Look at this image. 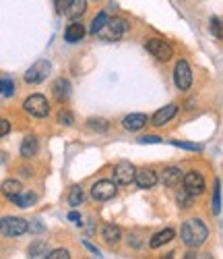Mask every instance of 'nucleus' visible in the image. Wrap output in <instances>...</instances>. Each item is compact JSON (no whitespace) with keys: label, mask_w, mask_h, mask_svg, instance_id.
<instances>
[{"label":"nucleus","mask_w":223,"mask_h":259,"mask_svg":"<svg viewBox=\"0 0 223 259\" xmlns=\"http://www.w3.org/2000/svg\"><path fill=\"white\" fill-rule=\"evenodd\" d=\"M37 149H39L37 137H33V135H27V137L23 139V143H21V156L29 160V158H33V156L37 154Z\"/></svg>","instance_id":"nucleus-19"},{"label":"nucleus","mask_w":223,"mask_h":259,"mask_svg":"<svg viewBox=\"0 0 223 259\" xmlns=\"http://www.w3.org/2000/svg\"><path fill=\"white\" fill-rule=\"evenodd\" d=\"M163 139L161 137H157V135H143V137H139V143H161Z\"/></svg>","instance_id":"nucleus-34"},{"label":"nucleus","mask_w":223,"mask_h":259,"mask_svg":"<svg viewBox=\"0 0 223 259\" xmlns=\"http://www.w3.org/2000/svg\"><path fill=\"white\" fill-rule=\"evenodd\" d=\"M27 230L41 232V230H43V224H39V220H33V224H29V222H27Z\"/></svg>","instance_id":"nucleus-36"},{"label":"nucleus","mask_w":223,"mask_h":259,"mask_svg":"<svg viewBox=\"0 0 223 259\" xmlns=\"http://www.w3.org/2000/svg\"><path fill=\"white\" fill-rule=\"evenodd\" d=\"M87 128L93 133H105L109 128V122L105 118H89L87 120Z\"/></svg>","instance_id":"nucleus-23"},{"label":"nucleus","mask_w":223,"mask_h":259,"mask_svg":"<svg viewBox=\"0 0 223 259\" xmlns=\"http://www.w3.org/2000/svg\"><path fill=\"white\" fill-rule=\"evenodd\" d=\"M182 185H184V191L188 193V195H192V197L203 195L205 189H207L203 175L196 172V170H190V172H186V175H182Z\"/></svg>","instance_id":"nucleus-5"},{"label":"nucleus","mask_w":223,"mask_h":259,"mask_svg":"<svg viewBox=\"0 0 223 259\" xmlns=\"http://www.w3.org/2000/svg\"><path fill=\"white\" fill-rule=\"evenodd\" d=\"M135 166H132L130 162H120L116 164L114 168V183L116 185H130L132 181H135Z\"/></svg>","instance_id":"nucleus-10"},{"label":"nucleus","mask_w":223,"mask_h":259,"mask_svg":"<svg viewBox=\"0 0 223 259\" xmlns=\"http://www.w3.org/2000/svg\"><path fill=\"white\" fill-rule=\"evenodd\" d=\"M174 236H176V232H174L172 228H165V230H161V232H157V234L153 236V239L149 241V247H151V249H159L161 245L170 243V241L174 239Z\"/></svg>","instance_id":"nucleus-20"},{"label":"nucleus","mask_w":223,"mask_h":259,"mask_svg":"<svg viewBox=\"0 0 223 259\" xmlns=\"http://www.w3.org/2000/svg\"><path fill=\"white\" fill-rule=\"evenodd\" d=\"M174 83H176V88L180 92L190 90V85H192V71H190L186 60H178L176 62V67H174Z\"/></svg>","instance_id":"nucleus-6"},{"label":"nucleus","mask_w":223,"mask_h":259,"mask_svg":"<svg viewBox=\"0 0 223 259\" xmlns=\"http://www.w3.org/2000/svg\"><path fill=\"white\" fill-rule=\"evenodd\" d=\"M11 201L25 209V207H31L33 203H37V195H35V193H31V191H21L19 195H15Z\"/></svg>","instance_id":"nucleus-21"},{"label":"nucleus","mask_w":223,"mask_h":259,"mask_svg":"<svg viewBox=\"0 0 223 259\" xmlns=\"http://www.w3.org/2000/svg\"><path fill=\"white\" fill-rule=\"evenodd\" d=\"M0 94L7 96V98H11V96L15 94V83H13L11 79H0Z\"/></svg>","instance_id":"nucleus-27"},{"label":"nucleus","mask_w":223,"mask_h":259,"mask_svg":"<svg viewBox=\"0 0 223 259\" xmlns=\"http://www.w3.org/2000/svg\"><path fill=\"white\" fill-rule=\"evenodd\" d=\"M182 243L188 247V249H196L200 247L207 239H209V228L203 220H198V218H190L182 224Z\"/></svg>","instance_id":"nucleus-1"},{"label":"nucleus","mask_w":223,"mask_h":259,"mask_svg":"<svg viewBox=\"0 0 223 259\" xmlns=\"http://www.w3.org/2000/svg\"><path fill=\"white\" fill-rule=\"evenodd\" d=\"M101 239L107 243V245H118L120 241H122V230L118 228V226H114V224H105L103 228H101Z\"/></svg>","instance_id":"nucleus-16"},{"label":"nucleus","mask_w":223,"mask_h":259,"mask_svg":"<svg viewBox=\"0 0 223 259\" xmlns=\"http://www.w3.org/2000/svg\"><path fill=\"white\" fill-rule=\"evenodd\" d=\"M69 220L75 222V224H81V215H79L77 211H71V213H69Z\"/></svg>","instance_id":"nucleus-38"},{"label":"nucleus","mask_w":223,"mask_h":259,"mask_svg":"<svg viewBox=\"0 0 223 259\" xmlns=\"http://www.w3.org/2000/svg\"><path fill=\"white\" fill-rule=\"evenodd\" d=\"M211 31L215 33L217 39H221V21H219V17H213L211 19Z\"/></svg>","instance_id":"nucleus-32"},{"label":"nucleus","mask_w":223,"mask_h":259,"mask_svg":"<svg viewBox=\"0 0 223 259\" xmlns=\"http://www.w3.org/2000/svg\"><path fill=\"white\" fill-rule=\"evenodd\" d=\"M48 259H71V251L69 249H54L46 255Z\"/></svg>","instance_id":"nucleus-30"},{"label":"nucleus","mask_w":223,"mask_h":259,"mask_svg":"<svg viewBox=\"0 0 223 259\" xmlns=\"http://www.w3.org/2000/svg\"><path fill=\"white\" fill-rule=\"evenodd\" d=\"M145 48H147V52H151L157 60H170L172 56H174V48L168 44L165 39H159V37H151V39H147V44H145Z\"/></svg>","instance_id":"nucleus-7"},{"label":"nucleus","mask_w":223,"mask_h":259,"mask_svg":"<svg viewBox=\"0 0 223 259\" xmlns=\"http://www.w3.org/2000/svg\"><path fill=\"white\" fill-rule=\"evenodd\" d=\"M83 245H85V247H87V249H89V251H91V253H95V255H99V249H97V247H93V245H91V243H87V241H85V243H83Z\"/></svg>","instance_id":"nucleus-39"},{"label":"nucleus","mask_w":223,"mask_h":259,"mask_svg":"<svg viewBox=\"0 0 223 259\" xmlns=\"http://www.w3.org/2000/svg\"><path fill=\"white\" fill-rule=\"evenodd\" d=\"M11 133V122L7 118H0V137H5Z\"/></svg>","instance_id":"nucleus-35"},{"label":"nucleus","mask_w":223,"mask_h":259,"mask_svg":"<svg viewBox=\"0 0 223 259\" xmlns=\"http://www.w3.org/2000/svg\"><path fill=\"white\" fill-rule=\"evenodd\" d=\"M211 211L217 215L221 211V181L217 179L215 181V195H213V205H211Z\"/></svg>","instance_id":"nucleus-26"},{"label":"nucleus","mask_w":223,"mask_h":259,"mask_svg":"<svg viewBox=\"0 0 223 259\" xmlns=\"http://www.w3.org/2000/svg\"><path fill=\"white\" fill-rule=\"evenodd\" d=\"M85 37V27L81 23H71L69 27L64 29V39L69 41V44H77Z\"/></svg>","instance_id":"nucleus-18"},{"label":"nucleus","mask_w":223,"mask_h":259,"mask_svg":"<svg viewBox=\"0 0 223 259\" xmlns=\"http://www.w3.org/2000/svg\"><path fill=\"white\" fill-rule=\"evenodd\" d=\"M116 191H118V187H116L114 181H97L91 187V197L95 201H109L116 195Z\"/></svg>","instance_id":"nucleus-9"},{"label":"nucleus","mask_w":223,"mask_h":259,"mask_svg":"<svg viewBox=\"0 0 223 259\" xmlns=\"http://www.w3.org/2000/svg\"><path fill=\"white\" fill-rule=\"evenodd\" d=\"M71 0H54V5H56V11L58 13H64V9H66V5H69Z\"/></svg>","instance_id":"nucleus-37"},{"label":"nucleus","mask_w":223,"mask_h":259,"mask_svg":"<svg viewBox=\"0 0 223 259\" xmlns=\"http://www.w3.org/2000/svg\"><path fill=\"white\" fill-rule=\"evenodd\" d=\"M147 122H149L147 114H141V112H137V114H128V116L122 118V126L126 128V131H141V128H143Z\"/></svg>","instance_id":"nucleus-15"},{"label":"nucleus","mask_w":223,"mask_h":259,"mask_svg":"<svg viewBox=\"0 0 223 259\" xmlns=\"http://www.w3.org/2000/svg\"><path fill=\"white\" fill-rule=\"evenodd\" d=\"M29 255H31L33 259H39V257H46V255H48V247H46V243H41V241L33 243V245L29 247Z\"/></svg>","instance_id":"nucleus-25"},{"label":"nucleus","mask_w":223,"mask_h":259,"mask_svg":"<svg viewBox=\"0 0 223 259\" xmlns=\"http://www.w3.org/2000/svg\"><path fill=\"white\" fill-rule=\"evenodd\" d=\"M23 110L33 118H46L50 114V104L41 94H33L23 102Z\"/></svg>","instance_id":"nucleus-3"},{"label":"nucleus","mask_w":223,"mask_h":259,"mask_svg":"<svg viewBox=\"0 0 223 259\" xmlns=\"http://www.w3.org/2000/svg\"><path fill=\"white\" fill-rule=\"evenodd\" d=\"M180 181H182V170H180V168L170 166V168H165V170L161 172V183H163V187H168V189H176L178 185H180Z\"/></svg>","instance_id":"nucleus-14"},{"label":"nucleus","mask_w":223,"mask_h":259,"mask_svg":"<svg viewBox=\"0 0 223 259\" xmlns=\"http://www.w3.org/2000/svg\"><path fill=\"white\" fill-rule=\"evenodd\" d=\"M126 29H128V25H126L124 19H118V17L109 19V17H107V21L101 25V29H99L95 35H99L101 39H107V41H116V39L124 37Z\"/></svg>","instance_id":"nucleus-2"},{"label":"nucleus","mask_w":223,"mask_h":259,"mask_svg":"<svg viewBox=\"0 0 223 259\" xmlns=\"http://www.w3.org/2000/svg\"><path fill=\"white\" fill-rule=\"evenodd\" d=\"M176 112H178V106L176 104H168V106L159 108V110L151 116V124L153 126H163V124H168L176 116Z\"/></svg>","instance_id":"nucleus-12"},{"label":"nucleus","mask_w":223,"mask_h":259,"mask_svg":"<svg viewBox=\"0 0 223 259\" xmlns=\"http://www.w3.org/2000/svg\"><path fill=\"white\" fill-rule=\"evenodd\" d=\"M0 191H3L9 199H13L15 195H19V193L23 191V185H21L19 181H15V179H9V181H5V183H3Z\"/></svg>","instance_id":"nucleus-22"},{"label":"nucleus","mask_w":223,"mask_h":259,"mask_svg":"<svg viewBox=\"0 0 223 259\" xmlns=\"http://www.w3.org/2000/svg\"><path fill=\"white\" fill-rule=\"evenodd\" d=\"M172 145H176V147H184V149H190V152H198V145L196 143H184V141H172Z\"/></svg>","instance_id":"nucleus-33"},{"label":"nucleus","mask_w":223,"mask_h":259,"mask_svg":"<svg viewBox=\"0 0 223 259\" xmlns=\"http://www.w3.org/2000/svg\"><path fill=\"white\" fill-rule=\"evenodd\" d=\"M50 71H52V64H50L48 60H37L35 64H31V67L27 69V73H25V83H31V85L41 83L43 79L50 75Z\"/></svg>","instance_id":"nucleus-8"},{"label":"nucleus","mask_w":223,"mask_h":259,"mask_svg":"<svg viewBox=\"0 0 223 259\" xmlns=\"http://www.w3.org/2000/svg\"><path fill=\"white\" fill-rule=\"evenodd\" d=\"M52 94H54V98H56L60 104H64L66 100L71 98V81L64 79V77L56 79L54 85H52Z\"/></svg>","instance_id":"nucleus-13"},{"label":"nucleus","mask_w":223,"mask_h":259,"mask_svg":"<svg viewBox=\"0 0 223 259\" xmlns=\"http://www.w3.org/2000/svg\"><path fill=\"white\" fill-rule=\"evenodd\" d=\"M105 21H107V15H105V13H99V15L93 19V23H91V27H89V31H91V33L95 35V33L101 29V25L105 23Z\"/></svg>","instance_id":"nucleus-29"},{"label":"nucleus","mask_w":223,"mask_h":259,"mask_svg":"<svg viewBox=\"0 0 223 259\" xmlns=\"http://www.w3.org/2000/svg\"><path fill=\"white\" fill-rule=\"evenodd\" d=\"M157 175H155V170L151 168H141V170H135V181L139 189H153L155 185H157Z\"/></svg>","instance_id":"nucleus-11"},{"label":"nucleus","mask_w":223,"mask_h":259,"mask_svg":"<svg viewBox=\"0 0 223 259\" xmlns=\"http://www.w3.org/2000/svg\"><path fill=\"white\" fill-rule=\"evenodd\" d=\"M58 122L60 124H64V126H73V122H75V116H73V112L71 110H62L58 112Z\"/></svg>","instance_id":"nucleus-28"},{"label":"nucleus","mask_w":223,"mask_h":259,"mask_svg":"<svg viewBox=\"0 0 223 259\" xmlns=\"http://www.w3.org/2000/svg\"><path fill=\"white\" fill-rule=\"evenodd\" d=\"M178 203H180V207H192V195H188V193L182 189L178 193Z\"/></svg>","instance_id":"nucleus-31"},{"label":"nucleus","mask_w":223,"mask_h":259,"mask_svg":"<svg viewBox=\"0 0 223 259\" xmlns=\"http://www.w3.org/2000/svg\"><path fill=\"white\" fill-rule=\"evenodd\" d=\"M83 199H85V193H83V189L77 185V187H73L71 189V195H69V203L73 205V207H79L81 203H83Z\"/></svg>","instance_id":"nucleus-24"},{"label":"nucleus","mask_w":223,"mask_h":259,"mask_svg":"<svg viewBox=\"0 0 223 259\" xmlns=\"http://www.w3.org/2000/svg\"><path fill=\"white\" fill-rule=\"evenodd\" d=\"M27 232V220L17 218V215H7V218L0 220V234L9 236V239H15V236H21Z\"/></svg>","instance_id":"nucleus-4"},{"label":"nucleus","mask_w":223,"mask_h":259,"mask_svg":"<svg viewBox=\"0 0 223 259\" xmlns=\"http://www.w3.org/2000/svg\"><path fill=\"white\" fill-rule=\"evenodd\" d=\"M64 13L69 19H81L87 13V0H71V3L66 5Z\"/></svg>","instance_id":"nucleus-17"}]
</instances>
